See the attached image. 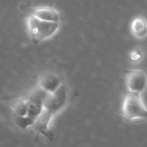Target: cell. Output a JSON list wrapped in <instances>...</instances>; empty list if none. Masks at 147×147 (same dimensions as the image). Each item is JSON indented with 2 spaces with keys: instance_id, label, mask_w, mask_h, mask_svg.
<instances>
[{
  "instance_id": "7a4b0ae2",
  "label": "cell",
  "mask_w": 147,
  "mask_h": 147,
  "mask_svg": "<svg viewBox=\"0 0 147 147\" xmlns=\"http://www.w3.org/2000/svg\"><path fill=\"white\" fill-rule=\"evenodd\" d=\"M121 113L123 118L128 121L147 120V107L141 95L130 92L126 95L121 106Z\"/></svg>"
},
{
  "instance_id": "9c48e42d",
  "label": "cell",
  "mask_w": 147,
  "mask_h": 147,
  "mask_svg": "<svg viewBox=\"0 0 147 147\" xmlns=\"http://www.w3.org/2000/svg\"><path fill=\"white\" fill-rule=\"evenodd\" d=\"M144 51L141 47H137L132 50L129 53V59L133 63H140L144 58Z\"/></svg>"
},
{
  "instance_id": "52a82bcc",
  "label": "cell",
  "mask_w": 147,
  "mask_h": 147,
  "mask_svg": "<svg viewBox=\"0 0 147 147\" xmlns=\"http://www.w3.org/2000/svg\"><path fill=\"white\" fill-rule=\"evenodd\" d=\"M131 33L138 40H143L147 37V19L143 16H136L131 22Z\"/></svg>"
},
{
  "instance_id": "6da1fadb",
  "label": "cell",
  "mask_w": 147,
  "mask_h": 147,
  "mask_svg": "<svg viewBox=\"0 0 147 147\" xmlns=\"http://www.w3.org/2000/svg\"><path fill=\"white\" fill-rule=\"evenodd\" d=\"M59 28L60 22L40 20L31 14L26 18L27 32L35 43L51 39L58 33Z\"/></svg>"
},
{
  "instance_id": "277c9868",
  "label": "cell",
  "mask_w": 147,
  "mask_h": 147,
  "mask_svg": "<svg viewBox=\"0 0 147 147\" xmlns=\"http://www.w3.org/2000/svg\"><path fill=\"white\" fill-rule=\"evenodd\" d=\"M126 86L130 93L142 95L147 89V74L143 70L134 69L126 75Z\"/></svg>"
},
{
  "instance_id": "5b68a950",
  "label": "cell",
  "mask_w": 147,
  "mask_h": 147,
  "mask_svg": "<svg viewBox=\"0 0 147 147\" xmlns=\"http://www.w3.org/2000/svg\"><path fill=\"white\" fill-rule=\"evenodd\" d=\"M29 14L33 15L34 16L40 20H44L47 22H61L60 12L55 8H53L51 6H40V7L32 8L29 10Z\"/></svg>"
},
{
  "instance_id": "ba28073f",
  "label": "cell",
  "mask_w": 147,
  "mask_h": 147,
  "mask_svg": "<svg viewBox=\"0 0 147 147\" xmlns=\"http://www.w3.org/2000/svg\"><path fill=\"white\" fill-rule=\"evenodd\" d=\"M12 109L15 115L27 116L28 111V98H20L13 102Z\"/></svg>"
},
{
  "instance_id": "8992f818",
  "label": "cell",
  "mask_w": 147,
  "mask_h": 147,
  "mask_svg": "<svg viewBox=\"0 0 147 147\" xmlns=\"http://www.w3.org/2000/svg\"><path fill=\"white\" fill-rule=\"evenodd\" d=\"M62 84L63 83L59 77L52 72H47L41 75L38 83V86L47 93L55 92Z\"/></svg>"
},
{
  "instance_id": "3957f363",
  "label": "cell",
  "mask_w": 147,
  "mask_h": 147,
  "mask_svg": "<svg viewBox=\"0 0 147 147\" xmlns=\"http://www.w3.org/2000/svg\"><path fill=\"white\" fill-rule=\"evenodd\" d=\"M67 100V89L64 84H62L55 92L47 93L43 102V110L53 117L65 108Z\"/></svg>"
}]
</instances>
